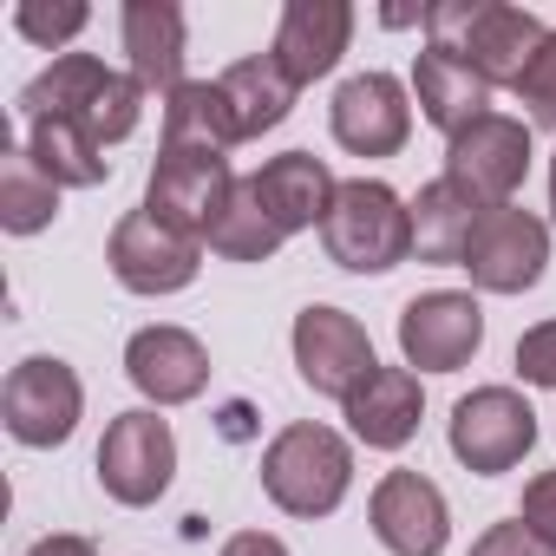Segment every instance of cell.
Wrapping results in <instances>:
<instances>
[{
  "mask_svg": "<svg viewBox=\"0 0 556 556\" xmlns=\"http://www.w3.org/2000/svg\"><path fill=\"white\" fill-rule=\"evenodd\" d=\"M138 112H144V86H138L131 73H112V86H105L99 105L86 112V131H92L99 144H118V138L138 131Z\"/></svg>",
  "mask_w": 556,
  "mask_h": 556,
  "instance_id": "83f0119b",
  "label": "cell"
},
{
  "mask_svg": "<svg viewBox=\"0 0 556 556\" xmlns=\"http://www.w3.org/2000/svg\"><path fill=\"white\" fill-rule=\"evenodd\" d=\"M484 203L471 190H458L452 177H432L413 197V255L419 262H465V242L478 229Z\"/></svg>",
  "mask_w": 556,
  "mask_h": 556,
  "instance_id": "7402d4cb",
  "label": "cell"
},
{
  "mask_svg": "<svg viewBox=\"0 0 556 556\" xmlns=\"http://www.w3.org/2000/svg\"><path fill=\"white\" fill-rule=\"evenodd\" d=\"M86 21H92V8H79V0H60V8H47V0H21V8H14V27L34 47H66V40L86 34Z\"/></svg>",
  "mask_w": 556,
  "mask_h": 556,
  "instance_id": "f1b7e54d",
  "label": "cell"
},
{
  "mask_svg": "<svg viewBox=\"0 0 556 556\" xmlns=\"http://www.w3.org/2000/svg\"><path fill=\"white\" fill-rule=\"evenodd\" d=\"M236 170L223 151H157L151 184H144V210L197 242H210V229L223 223L229 197H236Z\"/></svg>",
  "mask_w": 556,
  "mask_h": 556,
  "instance_id": "277c9868",
  "label": "cell"
},
{
  "mask_svg": "<svg viewBox=\"0 0 556 556\" xmlns=\"http://www.w3.org/2000/svg\"><path fill=\"white\" fill-rule=\"evenodd\" d=\"M295 367H302V380H308L321 400H348L380 361H374L367 328H361L348 308L315 302V308L295 315Z\"/></svg>",
  "mask_w": 556,
  "mask_h": 556,
  "instance_id": "7c38bea8",
  "label": "cell"
},
{
  "mask_svg": "<svg viewBox=\"0 0 556 556\" xmlns=\"http://www.w3.org/2000/svg\"><path fill=\"white\" fill-rule=\"evenodd\" d=\"M223 99H229V118H236V144L242 138H262V131H275L289 118V105H295V79L275 66V53H249V60H236L223 79Z\"/></svg>",
  "mask_w": 556,
  "mask_h": 556,
  "instance_id": "44dd1931",
  "label": "cell"
},
{
  "mask_svg": "<svg viewBox=\"0 0 556 556\" xmlns=\"http://www.w3.org/2000/svg\"><path fill=\"white\" fill-rule=\"evenodd\" d=\"M517 523H523L536 543L556 549V471H536V478L523 484V510H517Z\"/></svg>",
  "mask_w": 556,
  "mask_h": 556,
  "instance_id": "1f68e13d",
  "label": "cell"
},
{
  "mask_svg": "<svg viewBox=\"0 0 556 556\" xmlns=\"http://www.w3.org/2000/svg\"><path fill=\"white\" fill-rule=\"evenodd\" d=\"M478 348H484V308H478V295L432 289V295L406 302V315H400V354H406V367H419V374H458Z\"/></svg>",
  "mask_w": 556,
  "mask_h": 556,
  "instance_id": "8fae6325",
  "label": "cell"
},
{
  "mask_svg": "<svg viewBox=\"0 0 556 556\" xmlns=\"http://www.w3.org/2000/svg\"><path fill=\"white\" fill-rule=\"evenodd\" d=\"M125 374L151 406H184L210 387V354L190 328H138L125 341Z\"/></svg>",
  "mask_w": 556,
  "mask_h": 556,
  "instance_id": "2e32d148",
  "label": "cell"
},
{
  "mask_svg": "<svg viewBox=\"0 0 556 556\" xmlns=\"http://www.w3.org/2000/svg\"><path fill=\"white\" fill-rule=\"evenodd\" d=\"M255 197H262V210L282 223V236H295V229H321L328 223V210H334V170L315 157V151H282V157H268L255 177Z\"/></svg>",
  "mask_w": 556,
  "mask_h": 556,
  "instance_id": "ac0fdd59",
  "label": "cell"
},
{
  "mask_svg": "<svg viewBox=\"0 0 556 556\" xmlns=\"http://www.w3.org/2000/svg\"><path fill=\"white\" fill-rule=\"evenodd\" d=\"M27 556H99V543H92V536H73V530H53V536H40Z\"/></svg>",
  "mask_w": 556,
  "mask_h": 556,
  "instance_id": "e575fe53",
  "label": "cell"
},
{
  "mask_svg": "<svg viewBox=\"0 0 556 556\" xmlns=\"http://www.w3.org/2000/svg\"><path fill=\"white\" fill-rule=\"evenodd\" d=\"M334 144L354 157H393L413 138V99L393 73H354L328 105Z\"/></svg>",
  "mask_w": 556,
  "mask_h": 556,
  "instance_id": "4fadbf2b",
  "label": "cell"
},
{
  "mask_svg": "<svg viewBox=\"0 0 556 556\" xmlns=\"http://www.w3.org/2000/svg\"><path fill=\"white\" fill-rule=\"evenodd\" d=\"M471 556H556L549 543H536L523 523H491L478 543H471Z\"/></svg>",
  "mask_w": 556,
  "mask_h": 556,
  "instance_id": "d6a6232c",
  "label": "cell"
},
{
  "mask_svg": "<svg viewBox=\"0 0 556 556\" xmlns=\"http://www.w3.org/2000/svg\"><path fill=\"white\" fill-rule=\"evenodd\" d=\"M341 413H348V426H354L361 445H374V452H400V445H413L419 413H426L419 374H413V367H374V374L341 400Z\"/></svg>",
  "mask_w": 556,
  "mask_h": 556,
  "instance_id": "e0dca14e",
  "label": "cell"
},
{
  "mask_svg": "<svg viewBox=\"0 0 556 556\" xmlns=\"http://www.w3.org/2000/svg\"><path fill=\"white\" fill-rule=\"evenodd\" d=\"M458 268L484 295H523V289L543 282V268H549V223L517 210V203H497V210L478 216Z\"/></svg>",
  "mask_w": 556,
  "mask_h": 556,
  "instance_id": "5b68a950",
  "label": "cell"
},
{
  "mask_svg": "<svg viewBox=\"0 0 556 556\" xmlns=\"http://www.w3.org/2000/svg\"><path fill=\"white\" fill-rule=\"evenodd\" d=\"M426 34L432 47L458 53L484 86H510L530 73L536 47L549 40V27L523 8H510V0H445V8H426Z\"/></svg>",
  "mask_w": 556,
  "mask_h": 556,
  "instance_id": "6da1fadb",
  "label": "cell"
},
{
  "mask_svg": "<svg viewBox=\"0 0 556 556\" xmlns=\"http://www.w3.org/2000/svg\"><path fill=\"white\" fill-rule=\"evenodd\" d=\"M321 242H328V262H341L348 275H387L413 255V203L380 177H348L334 190Z\"/></svg>",
  "mask_w": 556,
  "mask_h": 556,
  "instance_id": "3957f363",
  "label": "cell"
},
{
  "mask_svg": "<svg viewBox=\"0 0 556 556\" xmlns=\"http://www.w3.org/2000/svg\"><path fill=\"white\" fill-rule=\"evenodd\" d=\"M413 99H419V118L439 125L445 138H458L465 125H478L491 112V86L445 47H426L413 60Z\"/></svg>",
  "mask_w": 556,
  "mask_h": 556,
  "instance_id": "ffe728a7",
  "label": "cell"
},
{
  "mask_svg": "<svg viewBox=\"0 0 556 556\" xmlns=\"http://www.w3.org/2000/svg\"><path fill=\"white\" fill-rule=\"evenodd\" d=\"M118 34H125L131 79L144 92H164L170 99L184 86V8H170V0H125Z\"/></svg>",
  "mask_w": 556,
  "mask_h": 556,
  "instance_id": "d6986e66",
  "label": "cell"
},
{
  "mask_svg": "<svg viewBox=\"0 0 556 556\" xmlns=\"http://www.w3.org/2000/svg\"><path fill=\"white\" fill-rule=\"evenodd\" d=\"M27 157L60 184V190H92L112 177L105 144L79 118H27Z\"/></svg>",
  "mask_w": 556,
  "mask_h": 556,
  "instance_id": "603a6c76",
  "label": "cell"
},
{
  "mask_svg": "<svg viewBox=\"0 0 556 556\" xmlns=\"http://www.w3.org/2000/svg\"><path fill=\"white\" fill-rule=\"evenodd\" d=\"M549 210H556V157H549Z\"/></svg>",
  "mask_w": 556,
  "mask_h": 556,
  "instance_id": "d590c367",
  "label": "cell"
},
{
  "mask_svg": "<svg viewBox=\"0 0 556 556\" xmlns=\"http://www.w3.org/2000/svg\"><path fill=\"white\" fill-rule=\"evenodd\" d=\"M348 40H354V8L348 0H289L268 53L295 86H315V79H328L341 66Z\"/></svg>",
  "mask_w": 556,
  "mask_h": 556,
  "instance_id": "9a60e30c",
  "label": "cell"
},
{
  "mask_svg": "<svg viewBox=\"0 0 556 556\" xmlns=\"http://www.w3.org/2000/svg\"><path fill=\"white\" fill-rule=\"evenodd\" d=\"M536 445V413L517 387H478L452 406V458L478 478L510 471Z\"/></svg>",
  "mask_w": 556,
  "mask_h": 556,
  "instance_id": "ba28073f",
  "label": "cell"
},
{
  "mask_svg": "<svg viewBox=\"0 0 556 556\" xmlns=\"http://www.w3.org/2000/svg\"><path fill=\"white\" fill-rule=\"evenodd\" d=\"M105 86H112V66H99L92 53H60L40 79H27L21 112L27 118H79L86 125V112L99 105Z\"/></svg>",
  "mask_w": 556,
  "mask_h": 556,
  "instance_id": "d4e9b609",
  "label": "cell"
},
{
  "mask_svg": "<svg viewBox=\"0 0 556 556\" xmlns=\"http://www.w3.org/2000/svg\"><path fill=\"white\" fill-rule=\"evenodd\" d=\"M112 275L131 289V295H177L197 282V268H203V242L157 223L151 210H131L118 229H112V249H105Z\"/></svg>",
  "mask_w": 556,
  "mask_h": 556,
  "instance_id": "30bf717a",
  "label": "cell"
},
{
  "mask_svg": "<svg viewBox=\"0 0 556 556\" xmlns=\"http://www.w3.org/2000/svg\"><path fill=\"white\" fill-rule=\"evenodd\" d=\"M517 99L530 105V118H536V125H549V131H556V34L536 47L530 73L517 79Z\"/></svg>",
  "mask_w": 556,
  "mask_h": 556,
  "instance_id": "f546056e",
  "label": "cell"
},
{
  "mask_svg": "<svg viewBox=\"0 0 556 556\" xmlns=\"http://www.w3.org/2000/svg\"><path fill=\"white\" fill-rule=\"evenodd\" d=\"M517 374L530 387H549L556 393V321H536L523 341H517Z\"/></svg>",
  "mask_w": 556,
  "mask_h": 556,
  "instance_id": "4dcf8cb0",
  "label": "cell"
},
{
  "mask_svg": "<svg viewBox=\"0 0 556 556\" xmlns=\"http://www.w3.org/2000/svg\"><path fill=\"white\" fill-rule=\"evenodd\" d=\"M282 242H289V236H282V223L262 210L255 184L242 177V184H236V197H229V210H223V223L210 229V249H216L223 262H268Z\"/></svg>",
  "mask_w": 556,
  "mask_h": 556,
  "instance_id": "4316f807",
  "label": "cell"
},
{
  "mask_svg": "<svg viewBox=\"0 0 556 556\" xmlns=\"http://www.w3.org/2000/svg\"><path fill=\"white\" fill-rule=\"evenodd\" d=\"M216 556H289V543H282V536H268V530H236Z\"/></svg>",
  "mask_w": 556,
  "mask_h": 556,
  "instance_id": "836d02e7",
  "label": "cell"
},
{
  "mask_svg": "<svg viewBox=\"0 0 556 556\" xmlns=\"http://www.w3.org/2000/svg\"><path fill=\"white\" fill-rule=\"evenodd\" d=\"M348 484H354V445L334 426H282L262 452V491L289 517L341 510Z\"/></svg>",
  "mask_w": 556,
  "mask_h": 556,
  "instance_id": "7a4b0ae2",
  "label": "cell"
},
{
  "mask_svg": "<svg viewBox=\"0 0 556 556\" xmlns=\"http://www.w3.org/2000/svg\"><path fill=\"white\" fill-rule=\"evenodd\" d=\"M374 536L393 549V556H439L445 536H452V510H445V491L419 471H387L374 484Z\"/></svg>",
  "mask_w": 556,
  "mask_h": 556,
  "instance_id": "5bb4252c",
  "label": "cell"
},
{
  "mask_svg": "<svg viewBox=\"0 0 556 556\" xmlns=\"http://www.w3.org/2000/svg\"><path fill=\"white\" fill-rule=\"evenodd\" d=\"M60 216V184L27 157V144L0 151V229L8 236H40Z\"/></svg>",
  "mask_w": 556,
  "mask_h": 556,
  "instance_id": "484cf974",
  "label": "cell"
},
{
  "mask_svg": "<svg viewBox=\"0 0 556 556\" xmlns=\"http://www.w3.org/2000/svg\"><path fill=\"white\" fill-rule=\"evenodd\" d=\"M170 478H177V432H170V419H157L151 406L118 413L105 426V439H99V484L118 504L144 510V504H157L170 491Z\"/></svg>",
  "mask_w": 556,
  "mask_h": 556,
  "instance_id": "8992f818",
  "label": "cell"
},
{
  "mask_svg": "<svg viewBox=\"0 0 556 556\" xmlns=\"http://www.w3.org/2000/svg\"><path fill=\"white\" fill-rule=\"evenodd\" d=\"M236 144V118L216 79H184L164 99V151H229Z\"/></svg>",
  "mask_w": 556,
  "mask_h": 556,
  "instance_id": "cb8c5ba5",
  "label": "cell"
},
{
  "mask_svg": "<svg viewBox=\"0 0 556 556\" xmlns=\"http://www.w3.org/2000/svg\"><path fill=\"white\" fill-rule=\"evenodd\" d=\"M445 177L458 190H471L484 210L510 203L530 177V125L510 118V112H484L478 125L445 138Z\"/></svg>",
  "mask_w": 556,
  "mask_h": 556,
  "instance_id": "52a82bcc",
  "label": "cell"
},
{
  "mask_svg": "<svg viewBox=\"0 0 556 556\" xmlns=\"http://www.w3.org/2000/svg\"><path fill=\"white\" fill-rule=\"evenodd\" d=\"M0 413H8V432L21 445L47 452V445H66L73 439V426L86 413V387H79V374L66 361L34 354V361H21L8 374V387H0Z\"/></svg>",
  "mask_w": 556,
  "mask_h": 556,
  "instance_id": "9c48e42d",
  "label": "cell"
}]
</instances>
